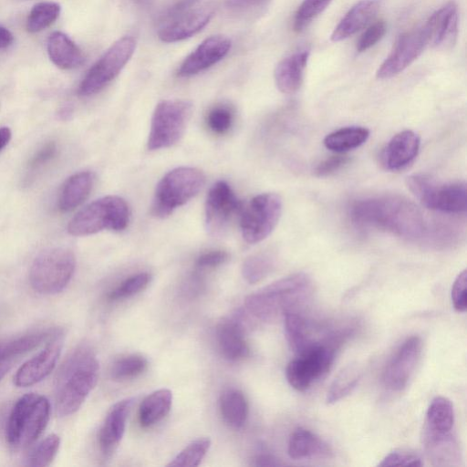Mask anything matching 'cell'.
Returning <instances> with one entry per match:
<instances>
[{"label": "cell", "mask_w": 467, "mask_h": 467, "mask_svg": "<svg viewBox=\"0 0 467 467\" xmlns=\"http://www.w3.org/2000/svg\"><path fill=\"white\" fill-rule=\"evenodd\" d=\"M350 214L360 226L377 228L406 238L420 237L425 230L424 219L418 207L397 195L358 200L353 203Z\"/></svg>", "instance_id": "cell-1"}, {"label": "cell", "mask_w": 467, "mask_h": 467, "mask_svg": "<svg viewBox=\"0 0 467 467\" xmlns=\"http://www.w3.org/2000/svg\"><path fill=\"white\" fill-rule=\"evenodd\" d=\"M99 365L93 350L78 347L64 361L56 381V409L60 416L78 411L99 379Z\"/></svg>", "instance_id": "cell-2"}, {"label": "cell", "mask_w": 467, "mask_h": 467, "mask_svg": "<svg viewBox=\"0 0 467 467\" xmlns=\"http://www.w3.org/2000/svg\"><path fill=\"white\" fill-rule=\"evenodd\" d=\"M313 284L304 273H296L276 280L249 295L247 310L262 321H273L286 312L297 310L311 296Z\"/></svg>", "instance_id": "cell-3"}, {"label": "cell", "mask_w": 467, "mask_h": 467, "mask_svg": "<svg viewBox=\"0 0 467 467\" xmlns=\"http://www.w3.org/2000/svg\"><path fill=\"white\" fill-rule=\"evenodd\" d=\"M50 414L48 400L36 393L22 396L9 415L5 437L10 446L26 448L34 443L45 430Z\"/></svg>", "instance_id": "cell-4"}, {"label": "cell", "mask_w": 467, "mask_h": 467, "mask_svg": "<svg viewBox=\"0 0 467 467\" xmlns=\"http://www.w3.org/2000/svg\"><path fill=\"white\" fill-rule=\"evenodd\" d=\"M130 222L126 201L116 195L101 197L81 209L68 223L67 232L85 236L103 230L122 231Z\"/></svg>", "instance_id": "cell-5"}, {"label": "cell", "mask_w": 467, "mask_h": 467, "mask_svg": "<svg viewBox=\"0 0 467 467\" xmlns=\"http://www.w3.org/2000/svg\"><path fill=\"white\" fill-rule=\"evenodd\" d=\"M203 172L193 167H178L167 172L156 186L151 213L165 218L185 204L202 189Z\"/></svg>", "instance_id": "cell-6"}, {"label": "cell", "mask_w": 467, "mask_h": 467, "mask_svg": "<svg viewBox=\"0 0 467 467\" xmlns=\"http://www.w3.org/2000/svg\"><path fill=\"white\" fill-rule=\"evenodd\" d=\"M75 268L76 258L70 250L50 248L35 258L29 271V282L36 292L55 295L66 288Z\"/></svg>", "instance_id": "cell-7"}, {"label": "cell", "mask_w": 467, "mask_h": 467, "mask_svg": "<svg viewBox=\"0 0 467 467\" xmlns=\"http://www.w3.org/2000/svg\"><path fill=\"white\" fill-rule=\"evenodd\" d=\"M192 110V103L185 99L160 101L151 117L148 150H157L176 144L184 134Z\"/></svg>", "instance_id": "cell-8"}, {"label": "cell", "mask_w": 467, "mask_h": 467, "mask_svg": "<svg viewBox=\"0 0 467 467\" xmlns=\"http://www.w3.org/2000/svg\"><path fill=\"white\" fill-rule=\"evenodd\" d=\"M199 0H176L161 16L158 37L166 43L189 38L199 33L213 17V12L198 5Z\"/></svg>", "instance_id": "cell-9"}, {"label": "cell", "mask_w": 467, "mask_h": 467, "mask_svg": "<svg viewBox=\"0 0 467 467\" xmlns=\"http://www.w3.org/2000/svg\"><path fill=\"white\" fill-rule=\"evenodd\" d=\"M283 317L286 340L296 356L316 346H328L337 349L349 336L347 329H331L330 327L306 318L297 310L286 312Z\"/></svg>", "instance_id": "cell-10"}, {"label": "cell", "mask_w": 467, "mask_h": 467, "mask_svg": "<svg viewBox=\"0 0 467 467\" xmlns=\"http://www.w3.org/2000/svg\"><path fill=\"white\" fill-rule=\"evenodd\" d=\"M412 194L428 209L460 213L466 211L467 190L464 182L440 183L424 174L406 178Z\"/></svg>", "instance_id": "cell-11"}, {"label": "cell", "mask_w": 467, "mask_h": 467, "mask_svg": "<svg viewBox=\"0 0 467 467\" xmlns=\"http://www.w3.org/2000/svg\"><path fill=\"white\" fill-rule=\"evenodd\" d=\"M136 48V40L130 36L114 42L88 69L78 87L83 97L94 95L109 85L123 69Z\"/></svg>", "instance_id": "cell-12"}, {"label": "cell", "mask_w": 467, "mask_h": 467, "mask_svg": "<svg viewBox=\"0 0 467 467\" xmlns=\"http://www.w3.org/2000/svg\"><path fill=\"white\" fill-rule=\"evenodd\" d=\"M282 199L274 192L254 196L240 215L244 240L251 244L265 240L275 228L282 213Z\"/></svg>", "instance_id": "cell-13"}, {"label": "cell", "mask_w": 467, "mask_h": 467, "mask_svg": "<svg viewBox=\"0 0 467 467\" xmlns=\"http://www.w3.org/2000/svg\"><path fill=\"white\" fill-rule=\"evenodd\" d=\"M244 204L225 181H218L209 190L205 200L204 222L213 236L223 234L237 216Z\"/></svg>", "instance_id": "cell-14"}, {"label": "cell", "mask_w": 467, "mask_h": 467, "mask_svg": "<svg viewBox=\"0 0 467 467\" xmlns=\"http://www.w3.org/2000/svg\"><path fill=\"white\" fill-rule=\"evenodd\" d=\"M336 351L328 346H316L296 356L285 368L289 385L298 391L308 389L316 380L329 371Z\"/></svg>", "instance_id": "cell-15"}, {"label": "cell", "mask_w": 467, "mask_h": 467, "mask_svg": "<svg viewBox=\"0 0 467 467\" xmlns=\"http://www.w3.org/2000/svg\"><path fill=\"white\" fill-rule=\"evenodd\" d=\"M427 45L428 37L423 26L401 35L379 66L377 78L388 79L399 75L420 57Z\"/></svg>", "instance_id": "cell-16"}, {"label": "cell", "mask_w": 467, "mask_h": 467, "mask_svg": "<svg viewBox=\"0 0 467 467\" xmlns=\"http://www.w3.org/2000/svg\"><path fill=\"white\" fill-rule=\"evenodd\" d=\"M421 346L418 336L408 337L400 345L383 372V383L387 389L399 391L407 386L419 361Z\"/></svg>", "instance_id": "cell-17"}, {"label": "cell", "mask_w": 467, "mask_h": 467, "mask_svg": "<svg viewBox=\"0 0 467 467\" xmlns=\"http://www.w3.org/2000/svg\"><path fill=\"white\" fill-rule=\"evenodd\" d=\"M62 336L57 332L44 349L18 368L14 378L17 387L33 386L53 371L63 347Z\"/></svg>", "instance_id": "cell-18"}, {"label": "cell", "mask_w": 467, "mask_h": 467, "mask_svg": "<svg viewBox=\"0 0 467 467\" xmlns=\"http://www.w3.org/2000/svg\"><path fill=\"white\" fill-rule=\"evenodd\" d=\"M231 40L222 35L205 38L181 64L178 76L191 77L222 60L230 51Z\"/></svg>", "instance_id": "cell-19"}, {"label": "cell", "mask_w": 467, "mask_h": 467, "mask_svg": "<svg viewBox=\"0 0 467 467\" xmlns=\"http://www.w3.org/2000/svg\"><path fill=\"white\" fill-rule=\"evenodd\" d=\"M428 45L436 48L451 47L458 33V11L453 3H449L436 11L423 26Z\"/></svg>", "instance_id": "cell-20"}, {"label": "cell", "mask_w": 467, "mask_h": 467, "mask_svg": "<svg viewBox=\"0 0 467 467\" xmlns=\"http://www.w3.org/2000/svg\"><path fill=\"white\" fill-rule=\"evenodd\" d=\"M133 400L131 398L119 400L108 412L99 432V448L105 456L111 455L120 442Z\"/></svg>", "instance_id": "cell-21"}, {"label": "cell", "mask_w": 467, "mask_h": 467, "mask_svg": "<svg viewBox=\"0 0 467 467\" xmlns=\"http://www.w3.org/2000/svg\"><path fill=\"white\" fill-rule=\"evenodd\" d=\"M420 140L410 130L394 135L381 153L382 164L387 170L399 171L408 166L418 155Z\"/></svg>", "instance_id": "cell-22"}, {"label": "cell", "mask_w": 467, "mask_h": 467, "mask_svg": "<svg viewBox=\"0 0 467 467\" xmlns=\"http://www.w3.org/2000/svg\"><path fill=\"white\" fill-rule=\"evenodd\" d=\"M379 0H360L340 20L331 34V40H345L364 28L377 15Z\"/></svg>", "instance_id": "cell-23"}, {"label": "cell", "mask_w": 467, "mask_h": 467, "mask_svg": "<svg viewBox=\"0 0 467 467\" xmlns=\"http://www.w3.org/2000/svg\"><path fill=\"white\" fill-rule=\"evenodd\" d=\"M308 57L309 51L301 50L277 64L274 76L276 87L282 93L293 94L300 88Z\"/></svg>", "instance_id": "cell-24"}, {"label": "cell", "mask_w": 467, "mask_h": 467, "mask_svg": "<svg viewBox=\"0 0 467 467\" xmlns=\"http://www.w3.org/2000/svg\"><path fill=\"white\" fill-rule=\"evenodd\" d=\"M216 341L221 355L229 361L241 360L249 354L243 327L236 320L225 319L218 325Z\"/></svg>", "instance_id": "cell-25"}, {"label": "cell", "mask_w": 467, "mask_h": 467, "mask_svg": "<svg viewBox=\"0 0 467 467\" xmlns=\"http://www.w3.org/2000/svg\"><path fill=\"white\" fill-rule=\"evenodd\" d=\"M287 453L294 460L327 458L332 451L329 445L311 431L299 427L290 435Z\"/></svg>", "instance_id": "cell-26"}, {"label": "cell", "mask_w": 467, "mask_h": 467, "mask_svg": "<svg viewBox=\"0 0 467 467\" xmlns=\"http://www.w3.org/2000/svg\"><path fill=\"white\" fill-rule=\"evenodd\" d=\"M47 51L52 63L61 69L79 67L85 57L78 46L65 33L55 31L47 41Z\"/></svg>", "instance_id": "cell-27"}, {"label": "cell", "mask_w": 467, "mask_h": 467, "mask_svg": "<svg viewBox=\"0 0 467 467\" xmlns=\"http://www.w3.org/2000/svg\"><path fill=\"white\" fill-rule=\"evenodd\" d=\"M94 181V173L89 171H79L67 178L60 191L59 210L70 212L79 206L89 195Z\"/></svg>", "instance_id": "cell-28"}, {"label": "cell", "mask_w": 467, "mask_h": 467, "mask_svg": "<svg viewBox=\"0 0 467 467\" xmlns=\"http://www.w3.org/2000/svg\"><path fill=\"white\" fill-rule=\"evenodd\" d=\"M424 443L428 457L432 464L452 466L460 460V451L451 432L432 434L424 432Z\"/></svg>", "instance_id": "cell-29"}, {"label": "cell", "mask_w": 467, "mask_h": 467, "mask_svg": "<svg viewBox=\"0 0 467 467\" xmlns=\"http://www.w3.org/2000/svg\"><path fill=\"white\" fill-rule=\"evenodd\" d=\"M172 393L168 389H161L149 394L139 408V421L141 427L148 428L161 420L170 412Z\"/></svg>", "instance_id": "cell-30"}, {"label": "cell", "mask_w": 467, "mask_h": 467, "mask_svg": "<svg viewBox=\"0 0 467 467\" xmlns=\"http://www.w3.org/2000/svg\"><path fill=\"white\" fill-rule=\"evenodd\" d=\"M219 408L224 422L229 427L238 430L244 425L249 409L245 396L241 390H224L219 400Z\"/></svg>", "instance_id": "cell-31"}, {"label": "cell", "mask_w": 467, "mask_h": 467, "mask_svg": "<svg viewBox=\"0 0 467 467\" xmlns=\"http://www.w3.org/2000/svg\"><path fill=\"white\" fill-rule=\"evenodd\" d=\"M425 423L424 432H451L454 424V409L451 401L442 396L435 397L427 410Z\"/></svg>", "instance_id": "cell-32"}, {"label": "cell", "mask_w": 467, "mask_h": 467, "mask_svg": "<svg viewBox=\"0 0 467 467\" xmlns=\"http://www.w3.org/2000/svg\"><path fill=\"white\" fill-rule=\"evenodd\" d=\"M368 137L369 130L365 127H344L327 134L324 139V145L327 150L342 153L358 148Z\"/></svg>", "instance_id": "cell-33"}, {"label": "cell", "mask_w": 467, "mask_h": 467, "mask_svg": "<svg viewBox=\"0 0 467 467\" xmlns=\"http://www.w3.org/2000/svg\"><path fill=\"white\" fill-rule=\"evenodd\" d=\"M57 331L41 330L25 334L16 338L0 342V356L16 358L35 348L43 341L53 337Z\"/></svg>", "instance_id": "cell-34"}, {"label": "cell", "mask_w": 467, "mask_h": 467, "mask_svg": "<svg viewBox=\"0 0 467 467\" xmlns=\"http://www.w3.org/2000/svg\"><path fill=\"white\" fill-rule=\"evenodd\" d=\"M361 377L358 366L348 365L343 368L331 383L326 400L328 404L335 403L348 396L357 386Z\"/></svg>", "instance_id": "cell-35"}, {"label": "cell", "mask_w": 467, "mask_h": 467, "mask_svg": "<svg viewBox=\"0 0 467 467\" xmlns=\"http://www.w3.org/2000/svg\"><path fill=\"white\" fill-rule=\"evenodd\" d=\"M61 6L55 2H40L30 10L26 19L29 33L40 32L50 26L59 16Z\"/></svg>", "instance_id": "cell-36"}, {"label": "cell", "mask_w": 467, "mask_h": 467, "mask_svg": "<svg viewBox=\"0 0 467 467\" xmlns=\"http://www.w3.org/2000/svg\"><path fill=\"white\" fill-rule=\"evenodd\" d=\"M275 258L268 253H260L245 259L242 275L249 284H255L266 277L275 267Z\"/></svg>", "instance_id": "cell-37"}, {"label": "cell", "mask_w": 467, "mask_h": 467, "mask_svg": "<svg viewBox=\"0 0 467 467\" xmlns=\"http://www.w3.org/2000/svg\"><path fill=\"white\" fill-rule=\"evenodd\" d=\"M211 446V440L202 437L194 440L183 448L167 466L193 467L198 466Z\"/></svg>", "instance_id": "cell-38"}, {"label": "cell", "mask_w": 467, "mask_h": 467, "mask_svg": "<svg viewBox=\"0 0 467 467\" xmlns=\"http://www.w3.org/2000/svg\"><path fill=\"white\" fill-rule=\"evenodd\" d=\"M148 367L147 359L140 355H129L116 360L110 370L115 380H127L142 374Z\"/></svg>", "instance_id": "cell-39"}, {"label": "cell", "mask_w": 467, "mask_h": 467, "mask_svg": "<svg viewBox=\"0 0 467 467\" xmlns=\"http://www.w3.org/2000/svg\"><path fill=\"white\" fill-rule=\"evenodd\" d=\"M60 446V438L50 434L42 440L29 453L26 464L31 467L48 466L56 457Z\"/></svg>", "instance_id": "cell-40"}, {"label": "cell", "mask_w": 467, "mask_h": 467, "mask_svg": "<svg viewBox=\"0 0 467 467\" xmlns=\"http://www.w3.org/2000/svg\"><path fill=\"white\" fill-rule=\"evenodd\" d=\"M150 275L141 272L126 278L116 288L109 292L108 298L118 301L129 298L144 290L150 282Z\"/></svg>", "instance_id": "cell-41"}, {"label": "cell", "mask_w": 467, "mask_h": 467, "mask_svg": "<svg viewBox=\"0 0 467 467\" xmlns=\"http://www.w3.org/2000/svg\"><path fill=\"white\" fill-rule=\"evenodd\" d=\"M332 0H303L298 6L293 27L295 31L304 30L317 16H318L330 4Z\"/></svg>", "instance_id": "cell-42"}, {"label": "cell", "mask_w": 467, "mask_h": 467, "mask_svg": "<svg viewBox=\"0 0 467 467\" xmlns=\"http://www.w3.org/2000/svg\"><path fill=\"white\" fill-rule=\"evenodd\" d=\"M234 111L226 105L213 107L207 113L206 124L209 130L217 135H223L229 131L234 123Z\"/></svg>", "instance_id": "cell-43"}, {"label": "cell", "mask_w": 467, "mask_h": 467, "mask_svg": "<svg viewBox=\"0 0 467 467\" xmlns=\"http://www.w3.org/2000/svg\"><path fill=\"white\" fill-rule=\"evenodd\" d=\"M57 148L54 141L43 145L30 159L27 164L26 181L29 182L38 171L42 170L57 155Z\"/></svg>", "instance_id": "cell-44"}, {"label": "cell", "mask_w": 467, "mask_h": 467, "mask_svg": "<svg viewBox=\"0 0 467 467\" xmlns=\"http://www.w3.org/2000/svg\"><path fill=\"white\" fill-rule=\"evenodd\" d=\"M423 462L421 458L411 451L396 450L387 454L383 460L379 463L380 467L387 466H422Z\"/></svg>", "instance_id": "cell-45"}, {"label": "cell", "mask_w": 467, "mask_h": 467, "mask_svg": "<svg viewBox=\"0 0 467 467\" xmlns=\"http://www.w3.org/2000/svg\"><path fill=\"white\" fill-rule=\"evenodd\" d=\"M387 26L385 21L379 20L370 25L361 35L358 43L357 50L364 52L375 46L385 35Z\"/></svg>", "instance_id": "cell-46"}, {"label": "cell", "mask_w": 467, "mask_h": 467, "mask_svg": "<svg viewBox=\"0 0 467 467\" xmlns=\"http://www.w3.org/2000/svg\"><path fill=\"white\" fill-rule=\"evenodd\" d=\"M451 296L454 309L460 313L465 312L467 308V272L465 269L455 278Z\"/></svg>", "instance_id": "cell-47"}, {"label": "cell", "mask_w": 467, "mask_h": 467, "mask_svg": "<svg viewBox=\"0 0 467 467\" xmlns=\"http://www.w3.org/2000/svg\"><path fill=\"white\" fill-rule=\"evenodd\" d=\"M228 259L229 254L225 251H209L198 256L195 261V267L199 270L214 268L224 264Z\"/></svg>", "instance_id": "cell-48"}, {"label": "cell", "mask_w": 467, "mask_h": 467, "mask_svg": "<svg viewBox=\"0 0 467 467\" xmlns=\"http://www.w3.org/2000/svg\"><path fill=\"white\" fill-rule=\"evenodd\" d=\"M348 161V157L338 154L322 161L314 170L317 177L329 176L340 170Z\"/></svg>", "instance_id": "cell-49"}, {"label": "cell", "mask_w": 467, "mask_h": 467, "mask_svg": "<svg viewBox=\"0 0 467 467\" xmlns=\"http://www.w3.org/2000/svg\"><path fill=\"white\" fill-rule=\"evenodd\" d=\"M254 466H281L283 465L280 461L271 453L261 452L254 459Z\"/></svg>", "instance_id": "cell-50"}, {"label": "cell", "mask_w": 467, "mask_h": 467, "mask_svg": "<svg viewBox=\"0 0 467 467\" xmlns=\"http://www.w3.org/2000/svg\"><path fill=\"white\" fill-rule=\"evenodd\" d=\"M14 41V36L10 30L0 26V50L8 47Z\"/></svg>", "instance_id": "cell-51"}, {"label": "cell", "mask_w": 467, "mask_h": 467, "mask_svg": "<svg viewBox=\"0 0 467 467\" xmlns=\"http://www.w3.org/2000/svg\"><path fill=\"white\" fill-rule=\"evenodd\" d=\"M268 0H231L230 4L234 7L248 8L263 5Z\"/></svg>", "instance_id": "cell-52"}, {"label": "cell", "mask_w": 467, "mask_h": 467, "mask_svg": "<svg viewBox=\"0 0 467 467\" xmlns=\"http://www.w3.org/2000/svg\"><path fill=\"white\" fill-rule=\"evenodd\" d=\"M16 359L5 356H0V379L9 371Z\"/></svg>", "instance_id": "cell-53"}, {"label": "cell", "mask_w": 467, "mask_h": 467, "mask_svg": "<svg viewBox=\"0 0 467 467\" xmlns=\"http://www.w3.org/2000/svg\"><path fill=\"white\" fill-rule=\"evenodd\" d=\"M11 130L7 127L0 128V151L8 144L11 140Z\"/></svg>", "instance_id": "cell-54"}, {"label": "cell", "mask_w": 467, "mask_h": 467, "mask_svg": "<svg viewBox=\"0 0 467 467\" xmlns=\"http://www.w3.org/2000/svg\"><path fill=\"white\" fill-rule=\"evenodd\" d=\"M134 1H135L136 3H138V4H142V5H144V4H147L150 0H134Z\"/></svg>", "instance_id": "cell-55"}]
</instances>
